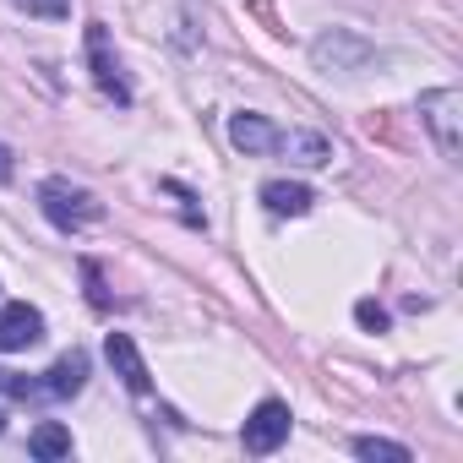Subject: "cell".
<instances>
[{"instance_id":"7","label":"cell","mask_w":463,"mask_h":463,"mask_svg":"<svg viewBox=\"0 0 463 463\" xmlns=\"http://www.w3.org/2000/svg\"><path fill=\"white\" fill-rule=\"evenodd\" d=\"M262 202H268V213H279V218H300V213H311V185H295V180H268L262 185Z\"/></svg>"},{"instance_id":"2","label":"cell","mask_w":463,"mask_h":463,"mask_svg":"<svg viewBox=\"0 0 463 463\" xmlns=\"http://www.w3.org/2000/svg\"><path fill=\"white\" fill-rule=\"evenodd\" d=\"M284 441H289V403H279V398L257 403V414L246 420V452H273Z\"/></svg>"},{"instance_id":"15","label":"cell","mask_w":463,"mask_h":463,"mask_svg":"<svg viewBox=\"0 0 463 463\" xmlns=\"http://www.w3.org/2000/svg\"><path fill=\"white\" fill-rule=\"evenodd\" d=\"M0 180H12V153L0 147Z\"/></svg>"},{"instance_id":"1","label":"cell","mask_w":463,"mask_h":463,"mask_svg":"<svg viewBox=\"0 0 463 463\" xmlns=\"http://www.w3.org/2000/svg\"><path fill=\"white\" fill-rule=\"evenodd\" d=\"M44 213H50V223H61V229H82V223H93V218H104V207L88 196V191H77V185H66V180H44Z\"/></svg>"},{"instance_id":"4","label":"cell","mask_w":463,"mask_h":463,"mask_svg":"<svg viewBox=\"0 0 463 463\" xmlns=\"http://www.w3.org/2000/svg\"><path fill=\"white\" fill-rule=\"evenodd\" d=\"M39 338H44V317H39L28 300H17V306L0 311V349H28V344H39Z\"/></svg>"},{"instance_id":"10","label":"cell","mask_w":463,"mask_h":463,"mask_svg":"<svg viewBox=\"0 0 463 463\" xmlns=\"http://www.w3.org/2000/svg\"><path fill=\"white\" fill-rule=\"evenodd\" d=\"M273 147H284V153H295V164H327L333 158V147L317 137V131H289V137H279Z\"/></svg>"},{"instance_id":"13","label":"cell","mask_w":463,"mask_h":463,"mask_svg":"<svg viewBox=\"0 0 463 463\" xmlns=\"http://www.w3.org/2000/svg\"><path fill=\"white\" fill-rule=\"evenodd\" d=\"M23 12H33V17H66L71 12V0H17Z\"/></svg>"},{"instance_id":"6","label":"cell","mask_w":463,"mask_h":463,"mask_svg":"<svg viewBox=\"0 0 463 463\" xmlns=\"http://www.w3.org/2000/svg\"><path fill=\"white\" fill-rule=\"evenodd\" d=\"M82 382H88V354L82 349H71V354H61L55 365H50V376L39 382L50 398H71V392H82Z\"/></svg>"},{"instance_id":"14","label":"cell","mask_w":463,"mask_h":463,"mask_svg":"<svg viewBox=\"0 0 463 463\" xmlns=\"http://www.w3.org/2000/svg\"><path fill=\"white\" fill-rule=\"evenodd\" d=\"M354 317H360V327H371V333H382V327H387V311H382L376 300H360V306H354Z\"/></svg>"},{"instance_id":"11","label":"cell","mask_w":463,"mask_h":463,"mask_svg":"<svg viewBox=\"0 0 463 463\" xmlns=\"http://www.w3.org/2000/svg\"><path fill=\"white\" fill-rule=\"evenodd\" d=\"M28 447H33V458H66V452H71V430L50 420V425H39V430H33V441H28Z\"/></svg>"},{"instance_id":"9","label":"cell","mask_w":463,"mask_h":463,"mask_svg":"<svg viewBox=\"0 0 463 463\" xmlns=\"http://www.w3.org/2000/svg\"><path fill=\"white\" fill-rule=\"evenodd\" d=\"M229 137H235V147H246V153H262V147L279 142V131L262 115H235V120H229Z\"/></svg>"},{"instance_id":"3","label":"cell","mask_w":463,"mask_h":463,"mask_svg":"<svg viewBox=\"0 0 463 463\" xmlns=\"http://www.w3.org/2000/svg\"><path fill=\"white\" fill-rule=\"evenodd\" d=\"M420 109H425V120H430V131H436L441 153H447V158H458V109H463V93H458V88L425 93V99H420Z\"/></svg>"},{"instance_id":"8","label":"cell","mask_w":463,"mask_h":463,"mask_svg":"<svg viewBox=\"0 0 463 463\" xmlns=\"http://www.w3.org/2000/svg\"><path fill=\"white\" fill-rule=\"evenodd\" d=\"M88 50H93V71H99V88H104V93H115V99L126 104L131 93H126V82H120V66L109 61V39H104V28H99V23L88 28Z\"/></svg>"},{"instance_id":"12","label":"cell","mask_w":463,"mask_h":463,"mask_svg":"<svg viewBox=\"0 0 463 463\" xmlns=\"http://www.w3.org/2000/svg\"><path fill=\"white\" fill-rule=\"evenodd\" d=\"M354 452H360V458H387V463H409V447H398V441H376V436H360V441H354Z\"/></svg>"},{"instance_id":"16","label":"cell","mask_w":463,"mask_h":463,"mask_svg":"<svg viewBox=\"0 0 463 463\" xmlns=\"http://www.w3.org/2000/svg\"><path fill=\"white\" fill-rule=\"evenodd\" d=\"M0 430H6V414H0Z\"/></svg>"},{"instance_id":"5","label":"cell","mask_w":463,"mask_h":463,"mask_svg":"<svg viewBox=\"0 0 463 463\" xmlns=\"http://www.w3.org/2000/svg\"><path fill=\"white\" fill-rule=\"evenodd\" d=\"M104 354H109L115 376H120L131 392H147V365H142V354H137V344H131L126 333H109V338H104Z\"/></svg>"}]
</instances>
